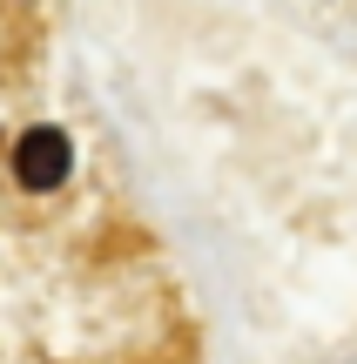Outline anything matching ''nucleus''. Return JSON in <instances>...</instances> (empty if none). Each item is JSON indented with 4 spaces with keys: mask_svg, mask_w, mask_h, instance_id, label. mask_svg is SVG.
<instances>
[{
    "mask_svg": "<svg viewBox=\"0 0 357 364\" xmlns=\"http://www.w3.org/2000/svg\"><path fill=\"white\" fill-rule=\"evenodd\" d=\"M67 169H75V149H67V135L48 129V122L13 142V182H21V189H34V196L40 189H61Z\"/></svg>",
    "mask_w": 357,
    "mask_h": 364,
    "instance_id": "1",
    "label": "nucleus"
}]
</instances>
